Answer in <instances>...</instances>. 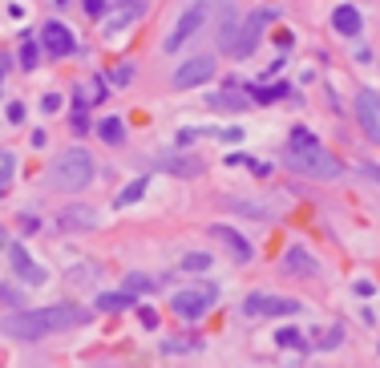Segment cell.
I'll return each mask as SVG.
<instances>
[{
	"instance_id": "1",
	"label": "cell",
	"mask_w": 380,
	"mask_h": 368,
	"mask_svg": "<svg viewBox=\"0 0 380 368\" xmlns=\"http://www.w3.org/2000/svg\"><path fill=\"white\" fill-rule=\"evenodd\" d=\"M89 320V312L81 304H53V307H33V312H13L4 316V336H17V340H41L53 336V332H69L77 324Z\"/></svg>"
},
{
	"instance_id": "2",
	"label": "cell",
	"mask_w": 380,
	"mask_h": 368,
	"mask_svg": "<svg viewBox=\"0 0 380 368\" xmlns=\"http://www.w3.org/2000/svg\"><path fill=\"white\" fill-rule=\"evenodd\" d=\"M287 166L299 170V175H308V178H320V182L344 175V166H340V162L332 158L324 146L315 142V134L308 126L291 129V138H287Z\"/></svg>"
},
{
	"instance_id": "3",
	"label": "cell",
	"mask_w": 380,
	"mask_h": 368,
	"mask_svg": "<svg viewBox=\"0 0 380 368\" xmlns=\"http://www.w3.org/2000/svg\"><path fill=\"white\" fill-rule=\"evenodd\" d=\"M53 182L69 194L85 191V186L93 182V158H89V150H81V146L65 150V154L57 158V166H53Z\"/></svg>"
},
{
	"instance_id": "4",
	"label": "cell",
	"mask_w": 380,
	"mask_h": 368,
	"mask_svg": "<svg viewBox=\"0 0 380 368\" xmlns=\"http://www.w3.org/2000/svg\"><path fill=\"white\" fill-rule=\"evenodd\" d=\"M207 20H211V0H195V4L178 16L174 32L166 37V53H174V49H182L190 37H199V32L207 29Z\"/></svg>"
},
{
	"instance_id": "5",
	"label": "cell",
	"mask_w": 380,
	"mask_h": 368,
	"mask_svg": "<svg viewBox=\"0 0 380 368\" xmlns=\"http://www.w3.org/2000/svg\"><path fill=\"white\" fill-rule=\"evenodd\" d=\"M215 300H218L215 284H195V288H186L174 296V312H178L182 320H199V316H207V312L215 307Z\"/></svg>"
},
{
	"instance_id": "6",
	"label": "cell",
	"mask_w": 380,
	"mask_h": 368,
	"mask_svg": "<svg viewBox=\"0 0 380 368\" xmlns=\"http://www.w3.org/2000/svg\"><path fill=\"white\" fill-rule=\"evenodd\" d=\"M271 20H275V13H271V8H255V13L247 16V20H243V25H239V37H235V57H251V53H255V45H259V37H263V29L267 25H271Z\"/></svg>"
},
{
	"instance_id": "7",
	"label": "cell",
	"mask_w": 380,
	"mask_h": 368,
	"mask_svg": "<svg viewBox=\"0 0 380 368\" xmlns=\"http://www.w3.org/2000/svg\"><path fill=\"white\" fill-rule=\"evenodd\" d=\"M243 312H247V316H271V320H280V316H299V300H283V296L251 291L247 300H243Z\"/></svg>"
},
{
	"instance_id": "8",
	"label": "cell",
	"mask_w": 380,
	"mask_h": 368,
	"mask_svg": "<svg viewBox=\"0 0 380 368\" xmlns=\"http://www.w3.org/2000/svg\"><path fill=\"white\" fill-rule=\"evenodd\" d=\"M356 122H360L364 138L380 146V94L376 89H360L356 94Z\"/></svg>"
},
{
	"instance_id": "9",
	"label": "cell",
	"mask_w": 380,
	"mask_h": 368,
	"mask_svg": "<svg viewBox=\"0 0 380 368\" xmlns=\"http://www.w3.org/2000/svg\"><path fill=\"white\" fill-rule=\"evenodd\" d=\"M215 77V57H190L186 65L174 69V89H195Z\"/></svg>"
},
{
	"instance_id": "10",
	"label": "cell",
	"mask_w": 380,
	"mask_h": 368,
	"mask_svg": "<svg viewBox=\"0 0 380 368\" xmlns=\"http://www.w3.org/2000/svg\"><path fill=\"white\" fill-rule=\"evenodd\" d=\"M8 259H13V272H17L25 284H37V288L45 284V267H41V263H33V255H29L20 243H8Z\"/></svg>"
},
{
	"instance_id": "11",
	"label": "cell",
	"mask_w": 380,
	"mask_h": 368,
	"mask_svg": "<svg viewBox=\"0 0 380 368\" xmlns=\"http://www.w3.org/2000/svg\"><path fill=\"white\" fill-rule=\"evenodd\" d=\"M211 235H215V239L223 243V247H227V251H231V255L239 259V263H251V255H255V251H251V243L243 239V235H239L235 227H227V223H215V227H211Z\"/></svg>"
},
{
	"instance_id": "12",
	"label": "cell",
	"mask_w": 380,
	"mask_h": 368,
	"mask_svg": "<svg viewBox=\"0 0 380 368\" xmlns=\"http://www.w3.org/2000/svg\"><path fill=\"white\" fill-rule=\"evenodd\" d=\"M57 223H61V231H93V227H98V210L73 203V207H65L57 215Z\"/></svg>"
},
{
	"instance_id": "13",
	"label": "cell",
	"mask_w": 380,
	"mask_h": 368,
	"mask_svg": "<svg viewBox=\"0 0 380 368\" xmlns=\"http://www.w3.org/2000/svg\"><path fill=\"white\" fill-rule=\"evenodd\" d=\"M41 41H45V49H49L53 57H69V53H73V32H69L61 20H49V25L41 29Z\"/></svg>"
},
{
	"instance_id": "14",
	"label": "cell",
	"mask_w": 380,
	"mask_h": 368,
	"mask_svg": "<svg viewBox=\"0 0 380 368\" xmlns=\"http://www.w3.org/2000/svg\"><path fill=\"white\" fill-rule=\"evenodd\" d=\"M142 13H146V0H126L117 13L105 16V32L114 37V32H122L126 25H133V20H142Z\"/></svg>"
},
{
	"instance_id": "15",
	"label": "cell",
	"mask_w": 380,
	"mask_h": 368,
	"mask_svg": "<svg viewBox=\"0 0 380 368\" xmlns=\"http://www.w3.org/2000/svg\"><path fill=\"white\" fill-rule=\"evenodd\" d=\"M283 272H287V275H315V272H320V263L312 259L308 247H287V255H283Z\"/></svg>"
},
{
	"instance_id": "16",
	"label": "cell",
	"mask_w": 380,
	"mask_h": 368,
	"mask_svg": "<svg viewBox=\"0 0 380 368\" xmlns=\"http://www.w3.org/2000/svg\"><path fill=\"white\" fill-rule=\"evenodd\" d=\"M360 25H364V20H360V13H356L352 4H340V8L332 13V29L340 32V37H356Z\"/></svg>"
},
{
	"instance_id": "17",
	"label": "cell",
	"mask_w": 380,
	"mask_h": 368,
	"mask_svg": "<svg viewBox=\"0 0 380 368\" xmlns=\"http://www.w3.org/2000/svg\"><path fill=\"white\" fill-rule=\"evenodd\" d=\"M93 134H98L101 142L122 146V142H126V122H122V118H101L98 126H93Z\"/></svg>"
},
{
	"instance_id": "18",
	"label": "cell",
	"mask_w": 380,
	"mask_h": 368,
	"mask_svg": "<svg viewBox=\"0 0 380 368\" xmlns=\"http://www.w3.org/2000/svg\"><path fill=\"white\" fill-rule=\"evenodd\" d=\"M218 203H223V207H231V210H239V215H251V219H275V210L271 207H263V203H239V198H227V194H223V198H218Z\"/></svg>"
},
{
	"instance_id": "19",
	"label": "cell",
	"mask_w": 380,
	"mask_h": 368,
	"mask_svg": "<svg viewBox=\"0 0 380 368\" xmlns=\"http://www.w3.org/2000/svg\"><path fill=\"white\" fill-rule=\"evenodd\" d=\"M235 37H239V20H235V8H223V25H218V49L231 53Z\"/></svg>"
},
{
	"instance_id": "20",
	"label": "cell",
	"mask_w": 380,
	"mask_h": 368,
	"mask_svg": "<svg viewBox=\"0 0 380 368\" xmlns=\"http://www.w3.org/2000/svg\"><path fill=\"white\" fill-rule=\"evenodd\" d=\"M93 101H105V81L85 77L81 85H77V106H93Z\"/></svg>"
},
{
	"instance_id": "21",
	"label": "cell",
	"mask_w": 380,
	"mask_h": 368,
	"mask_svg": "<svg viewBox=\"0 0 380 368\" xmlns=\"http://www.w3.org/2000/svg\"><path fill=\"white\" fill-rule=\"evenodd\" d=\"M130 304H133V296H126V291H101L98 296V312H122Z\"/></svg>"
},
{
	"instance_id": "22",
	"label": "cell",
	"mask_w": 380,
	"mask_h": 368,
	"mask_svg": "<svg viewBox=\"0 0 380 368\" xmlns=\"http://www.w3.org/2000/svg\"><path fill=\"white\" fill-rule=\"evenodd\" d=\"M202 340L199 336H166L162 340V356H174V353H195Z\"/></svg>"
},
{
	"instance_id": "23",
	"label": "cell",
	"mask_w": 380,
	"mask_h": 368,
	"mask_svg": "<svg viewBox=\"0 0 380 368\" xmlns=\"http://www.w3.org/2000/svg\"><path fill=\"white\" fill-rule=\"evenodd\" d=\"M158 166H166V170H174V175H182V178L202 175V162L199 158H166V162H158Z\"/></svg>"
},
{
	"instance_id": "24",
	"label": "cell",
	"mask_w": 380,
	"mask_h": 368,
	"mask_svg": "<svg viewBox=\"0 0 380 368\" xmlns=\"http://www.w3.org/2000/svg\"><path fill=\"white\" fill-rule=\"evenodd\" d=\"M142 194H146V178H133L130 186H126V191L114 198V207H130V203H138Z\"/></svg>"
},
{
	"instance_id": "25",
	"label": "cell",
	"mask_w": 380,
	"mask_h": 368,
	"mask_svg": "<svg viewBox=\"0 0 380 368\" xmlns=\"http://www.w3.org/2000/svg\"><path fill=\"white\" fill-rule=\"evenodd\" d=\"M275 340H280L283 348H296V353H308V340L299 336L296 328H280V332H275Z\"/></svg>"
},
{
	"instance_id": "26",
	"label": "cell",
	"mask_w": 380,
	"mask_h": 368,
	"mask_svg": "<svg viewBox=\"0 0 380 368\" xmlns=\"http://www.w3.org/2000/svg\"><path fill=\"white\" fill-rule=\"evenodd\" d=\"M150 288H154V279H150V275H142V272L126 275V284H122V291H126V296H138V291H150Z\"/></svg>"
},
{
	"instance_id": "27",
	"label": "cell",
	"mask_w": 380,
	"mask_h": 368,
	"mask_svg": "<svg viewBox=\"0 0 380 368\" xmlns=\"http://www.w3.org/2000/svg\"><path fill=\"white\" fill-rule=\"evenodd\" d=\"M211 106H215V110H243L247 101H243L239 94H231V89H223V94H215V97H211Z\"/></svg>"
},
{
	"instance_id": "28",
	"label": "cell",
	"mask_w": 380,
	"mask_h": 368,
	"mask_svg": "<svg viewBox=\"0 0 380 368\" xmlns=\"http://www.w3.org/2000/svg\"><path fill=\"white\" fill-rule=\"evenodd\" d=\"M207 267H211V255H202V251H190L178 263V272H207Z\"/></svg>"
},
{
	"instance_id": "29",
	"label": "cell",
	"mask_w": 380,
	"mask_h": 368,
	"mask_svg": "<svg viewBox=\"0 0 380 368\" xmlns=\"http://www.w3.org/2000/svg\"><path fill=\"white\" fill-rule=\"evenodd\" d=\"M280 97H287V85H259V89H255V101H280Z\"/></svg>"
},
{
	"instance_id": "30",
	"label": "cell",
	"mask_w": 380,
	"mask_h": 368,
	"mask_svg": "<svg viewBox=\"0 0 380 368\" xmlns=\"http://www.w3.org/2000/svg\"><path fill=\"white\" fill-rule=\"evenodd\" d=\"M13 175H17V158H13V154H4V162H0V194L8 191Z\"/></svg>"
},
{
	"instance_id": "31",
	"label": "cell",
	"mask_w": 380,
	"mask_h": 368,
	"mask_svg": "<svg viewBox=\"0 0 380 368\" xmlns=\"http://www.w3.org/2000/svg\"><path fill=\"white\" fill-rule=\"evenodd\" d=\"M37 61H41V49H37L33 41H25V49H20V65H25V69H37Z\"/></svg>"
},
{
	"instance_id": "32",
	"label": "cell",
	"mask_w": 380,
	"mask_h": 368,
	"mask_svg": "<svg viewBox=\"0 0 380 368\" xmlns=\"http://www.w3.org/2000/svg\"><path fill=\"white\" fill-rule=\"evenodd\" d=\"M356 300H372V296H376V284H372V279H356Z\"/></svg>"
},
{
	"instance_id": "33",
	"label": "cell",
	"mask_w": 380,
	"mask_h": 368,
	"mask_svg": "<svg viewBox=\"0 0 380 368\" xmlns=\"http://www.w3.org/2000/svg\"><path fill=\"white\" fill-rule=\"evenodd\" d=\"M101 275V267L98 263H89V267H81V272H73V279H77V284H89V279H98Z\"/></svg>"
},
{
	"instance_id": "34",
	"label": "cell",
	"mask_w": 380,
	"mask_h": 368,
	"mask_svg": "<svg viewBox=\"0 0 380 368\" xmlns=\"http://www.w3.org/2000/svg\"><path fill=\"white\" fill-rule=\"evenodd\" d=\"M360 175H364V178H372V182L380 186V162H360Z\"/></svg>"
},
{
	"instance_id": "35",
	"label": "cell",
	"mask_w": 380,
	"mask_h": 368,
	"mask_svg": "<svg viewBox=\"0 0 380 368\" xmlns=\"http://www.w3.org/2000/svg\"><path fill=\"white\" fill-rule=\"evenodd\" d=\"M211 134H218V138H223V142H243V129H211Z\"/></svg>"
},
{
	"instance_id": "36",
	"label": "cell",
	"mask_w": 380,
	"mask_h": 368,
	"mask_svg": "<svg viewBox=\"0 0 380 368\" xmlns=\"http://www.w3.org/2000/svg\"><path fill=\"white\" fill-rule=\"evenodd\" d=\"M105 4H110V0H85V13H89V16H101V13H105Z\"/></svg>"
},
{
	"instance_id": "37",
	"label": "cell",
	"mask_w": 380,
	"mask_h": 368,
	"mask_svg": "<svg viewBox=\"0 0 380 368\" xmlns=\"http://www.w3.org/2000/svg\"><path fill=\"white\" fill-rule=\"evenodd\" d=\"M41 106H45V113H57V110H61V97H57V94H45V101H41Z\"/></svg>"
},
{
	"instance_id": "38",
	"label": "cell",
	"mask_w": 380,
	"mask_h": 368,
	"mask_svg": "<svg viewBox=\"0 0 380 368\" xmlns=\"http://www.w3.org/2000/svg\"><path fill=\"white\" fill-rule=\"evenodd\" d=\"M142 324H146V328H158V312H154V307H142Z\"/></svg>"
},
{
	"instance_id": "39",
	"label": "cell",
	"mask_w": 380,
	"mask_h": 368,
	"mask_svg": "<svg viewBox=\"0 0 380 368\" xmlns=\"http://www.w3.org/2000/svg\"><path fill=\"white\" fill-rule=\"evenodd\" d=\"M0 300H4V304H20V291H13V288H0Z\"/></svg>"
},
{
	"instance_id": "40",
	"label": "cell",
	"mask_w": 380,
	"mask_h": 368,
	"mask_svg": "<svg viewBox=\"0 0 380 368\" xmlns=\"http://www.w3.org/2000/svg\"><path fill=\"white\" fill-rule=\"evenodd\" d=\"M133 77V69H130V65H122V69H117V73H114V81H122V85H126V81H130Z\"/></svg>"
},
{
	"instance_id": "41",
	"label": "cell",
	"mask_w": 380,
	"mask_h": 368,
	"mask_svg": "<svg viewBox=\"0 0 380 368\" xmlns=\"http://www.w3.org/2000/svg\"><path fill=\"white\" fill-rule=\"evenodd\" d=\"M0 247H8V235H4V227H0Z\"/></svg>"
},
{
	"instance_id": "42",
	"label": "cell",
	"mask_w": 380,
	"mask_h": 368,
	"mask_svg": "<svg viewBox=\"0 0 380 368\" xmlns=\"http://www.w3.org/2000/svg\"><path fill=\"white\" fill-rule=\"evenodd\" d=\"M57 4H69V0H57Z\"/></svg>"
}]
</instances>
